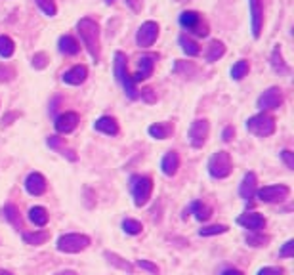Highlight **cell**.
Masks as SVG:
<instances>
[{
	"mask_svg": "<svg viewBox=\"0 0 294 275\" xmlns=\"http://www.w3.org/2000/svg\"><path fill=\"white\" fill-rule=\"evenodd\" d=\"M77 31L80 34V41L86 46L88 54L98 63L100 61V25L90 17H82L77 23Z\"/></svg>",
	"mask_w": 294,
	"mask_h": 275,
	"instance_id": "1",
	"label": "cell"
},
{
	"mask_svg": "<svg viewBox=\"0 0 294 275\" xmlns=\"http://www.w3.org/2000/svg\"><path fill=\"white\" fill-rule=\"evenodd\" d=\"M130 193L134 197V205L136 207L147 205V201L151 199V193H153V180L149 176L134 174L130 178Z\"/></svg>",
	"mask_w": 294,
	"mask_h": 275,
	"instance_id": "2",
	"label": "cell"
},
{
	"mask_svg": "<svg viewBox=\"0 0 294 275\" xmlns=\"http://www.w3.org/2000/svg\"><path fill=\"white\" fill-rule=\"evenodd\" d=\"M180 25L186 29L187 33H193L195 36H199V39H205L208 36V23L203 20V15L199 12H195V10H186V12H181L180 14Z\"/></svg>",
	"mask_w": 294,
	"mask_h": 275,
	"instance_id": "3",
	"label": "cell"
},
{
	"mask_svg": "<svg viewBox=\"0 0 294 275\" xmlns=\"http://www.w3.org/2000/svg\"><path fill=\"white\" fill-rule=\"evenodd\" d=\"M247 130L258 138H267L275 132V119L269 113H258L247 121Z\"/></svg>",
	"mask_w": 294,
	"mask_h": 275,
	"instance_id": "4",
	"label": "cell"
},
{
	"mask_svg": "<svg viewBox=\"0 0 294 275\" xmlns=\"http://www.w3.org/2000/svg\"><path fill=\"white\" fill-rule=\"evenodd\" d=\"M233 170V162L227 151H218L208 159V174L216 178V180H224L231 174Z\"/></svg>",
	"mask_w": 294,
	"mask_h": 275,
	"instance_id": "5",
	"label": "cell"
},
{
	"mask_svg": "<svg viewBox=\"0 0 294 275\" xmlns=\"http://www.w3.org/2000/svg\"><path fill=\"white\" fill-rule=\"evenodd\" d=\"M88 245H90V237L82 233H67L58 239V250L67 252V254H77L80 250L88 248Z\"/></svg>",
	"mask_w": 294,
	"mask_h": 275,
	"instance_id": "6",
	"label": "cell"
},
{
	"mask_svg": "<svg viewBox=\"0 0 294 275\" xmlns=\"http://www.w3.org/2000/svg\"><path fill=\"white\" fill-rule=\"evenodd\" d=\"M208 132H210V126H208V121L207 119H197V121L191 122V128H189V143L193 145V148H203L205 143H207V138H208Z\"/></svg>",
	"mask_w": 294,
	"mask_h": 275,
	"instance_id": "7",
	"label": "cell"
},
{
	"mask_svg": "<svg viewBox=\"0 0 294 275\" xmlns=\"http://www.w3.org/2000/svg\"><path fill=\"white\" fill-rule=\"evenodd\" d=\"M157 36H159V25L155 21H145L136 33V44L140 48H149L155 44Z\"/></svg>",
	"mask_w": 294,
	"mask_h": 275,
	"instance_id": "8",
	"label": "cell"
},
{
	"mask_svg": "<svg viewBox=\"0 0 294 275\" xmlns=\"http://www.w3.org/2000/svg\"><path fill=\"white\" fill-rule=\"evenodd\" d=\"M281 105H283V92H281V88L277 86L267 88L266 92L258 98V109H262L264 113H266V111L279 109Z\"/></svg>",
	"mask_w": 294,
	"mask_h": 275,
	"instance_id": "9",
	"label": "cell"
},
{
	"mask_svg": "<svg viewBox=\"0 0 294 275\" xmlns=\"http://www.w3.org/2000/svg\"><path fill=\"white\" fill-rule=\"evenodd\" d=\"M288 193H290V189L287 186H283V184H279V186H266V188L256 191V195H258V199L262 203H281L287 199Z\"/></svg>",
	"mask_w": 294,
	"mask_h": 275,
	"instance_id": "10",
	"label": "cell"
},
{
	"mask_svg": "<svg viewBox=\"0 0 294 275\" xmlns=\"http://www.w3.org/2000/svg\"><path fill=\"white\" fill-rule=\"evenodd\" d=\"M159 60V56L157 54H143L138 60V71L136 75H132V81L138 84L141 81H147L151 75H153V69H155V63Z\"/></svg>",
	"mask_w": 294,
	"mask_h": 275,
	"instance_id": "11",
	"label": "cell"
},
{
	"mask_svg": "<svg viewBox=\"0 0 294 275\" xmlns=\"http://www.w3.org/2000/svg\"><path fill=\"white\" fill-rule=\"evenodd\" d=\"M248 12H250L252 36L254 39H260L262 25H264V8H262V0H248Z\"/></svg>",
	"mask_w": 294,
	"mask_h": 275,
	"instance_id": "12",
	"label": "cell"
},
{
	"mask_svg": "<svg viewBox=\"0 0 294 275\" xmlns=\"http://www.w3.org/2000/svg\"><path fill=\"white\" fill-rule=\"evenodd\" d=\"M80 122V117L79 113H75V111H65V113H61L56 122H53V126H56V132H60V134H71L75 128L79 126Z\"/></svg>",
	"mask_w": 294,
	"mask_h": 275,
	"instance_id": "13",
	"label": "cell"
},
{
	"mask_svg": "<svg viewBox=\"0 0 294 275\" xmlns=\"http://www.w3.org/2000/svg\"><path fill=\"white\" fill-rule=\"evenodd\" d=\"M237 224L243 226L245 229H248L250 233H260L262 229L266 228V218L258 212H248V214H243L237 218Z\"/></svg>",
	"mask_w": 294,
	"mask_h": 275,
	"instance_id": "14",
	"label": "cell"
},
{
	"mask_svg": "<svg viewBox=\"0 0 294 275\" xmlns=\"http://www.w3.org/2000/svg\"><path fill=\"white\" fill-rule=\"evenodd\" d=\"M46 188H48V181L40 172H31V174L25 178L27 193L33 195V197H40L42 193H46Z\"/></svg>",
	"mask_w": 294,
	"mask_h": 275,
	"instance_id": "15",
	"label": "cell"
},
{
	"mask_svg": "<svg viewBox=\"0 0 294 275\" xmlns=\"http://www.w3.org/2000/svg\"><path fill=\"white\" fill-rule=\"evenodd\" d=\"M256 186H258V178H256V174H254V172H247V174L243 176V181H241V186H239L241 199L250 201L254 195H256Z\"/></svg>",
	"mask_w": 294,
	"mask_h": 275,
	"instance_id": "16",
	"label": "cell"
},
{
	"mask_svg": "<svg viewBox=\"0 0 294 275\" xmlns=\"http://www.w3.org/2000/svg\"><path fill=\"white\" fill-rule=\"evenodd\" d=\"M88 77V69L84 67V65H75V67H71L69 71H65L63 73V82L65 84H71V86H80L82 82L86 81Z\"/></svg>",
	"mask_w": 294,
	"mask_h": 275,
	"instance_id": "17",
	"label": "cell"
},
{
	"mask_svg": "<svg viewBox=\"0 0 294 275\" xmlns=\"http://www.w3.org/2000/svg\"><path fill=\"white\" fill-rule=\"evenodd\" d=\"M178 168H180V157H178V153H176V151H168V153L162 157V161H160L162 174L174 176L178 172Z\"/></svg>",
	"mask_w": 294,
	"mask_h": 275,
	"instance_id": "18",
	"label": "cell"
},
{
	"mask_svg": "<svg viewBox=\"0 0 294 275\" xmlns=\"http://www.w3.org/2000/svg\"><path fill=\"white\" fill-rule=\"evenodd\" d=\"M94 130H98V132L105 136H117L119 134V124H117L113 117H100L94 122Z\"/></svg>",
	"mask_w": 294,
	"mask_h": 275,
	"instance_id": "19",
	"label": "cell"
},
{
	"mask_svg": "<svg viewBox=\"0 0 294 275\" xmlns=\"http://www.w3.org/2000/svg\"><path fill=\"white\" fill-rule=\"evenodd\" d=\"M58 50L63 56H77L80 52V44L77 42L75 36L63 34V36H60V41H58Z\"/></svg>",
	"mask_w": 294,
	"mask_h": 275,
	"instance_id": "20",
	"label": "cell"
},
{
	"mask_svg": "<svg viewBox=\"0 0 294 275\" xmlns=\"http://www.w3.org/2000/svg\"><path fill=\"white\" fill-rule=\"evenodd\" d=\"M113 71H115V79H117V82H122L128 75H130V73H128V60H126V56L122 54V52H117V54H115Z\"/></svg>",
	"mask_w": 294,
	"mask_h": 275,
	"instance_id": "21",
	"label": "cell"
},
{
	"mask_svg": "<svg viewBox=\"0 0 294 275\" xmlns=\"http://www.w3.org/2000/svg\"><path fill=\"white\" fill-rule=\"evenodd\" d=\"M147 132L155 140H167L174 132V126L170 122H157V124H151V126L147 128Z\"/></svg>",
	"mask_w": 294,
	"mask_h": 275,
	"instance_id": "22",
	"label": "cell"
},
{
	"mask_svg": "<svg viewBox=\"0 0 294 275\" xmlns=\"http://www.w3.org/2000/svg\"><path fill=\"white\" fill-rule=\"evenodd\" d=\"M178 42H180L183 54L189 56V58H195V56L200 54V46L193 41V39H191V36H187V34H180Z\"/></svg>",
	"mask_w": 294,
	"mask_h": 275,
	"instance_id": "23",
	"label": "cell"
},
{
	"mask_svg": "<svg viewBox=\"0 0 294 275\" xmlns=\"http://www.w3.org/2000/svg\"><path fill=\"white\" fill-rule=\"evenodd\" d=\"M269 61H271V67H273L275 73H279V75H287L288 73V65L285 63V60H283V52H281L279 46L273 48Z\"/></svg>",
	"mask_w": 294,
	"mask_h": 275,
	"instance_id": "24",
	"label": "cell"
},
{
	"mask_svg": "<svg viewBox=\"0 0 294 275\" xmlns=\"http://www.w3.org/2000/svg\"><path fill=\"white\" fill-rule=\"evenodd\" d=\"M29 220L33 222L36 228H44L48 224V210L44 207H33L29 210Z\"/></svg>",
	"mask_w": 294,
	"mask_h": 275,
	"instance_id": "25",
	"label": "cell"
},
{
	"mask_svg": "<svg viewBox=\"0 0 294 275\" xmlns=\"http://www.w3.org/2000/svg\"><path fill=\"white\" fill-rule=\"evenodd\" d=\"M50 239V233L48 231H25L23 233V241L27 245H33V247H40Z\"/></svg>",
	"mask_w": 294,
	"mask_h": 275,
	"instance_id": "26",
	"label": "cell"
},
{
	"mask_svg": "<svg viewBox=\"0 0 294 275\" xmlns=\"http://www.w3.org/2000/svg\"><path fill=\"white\" fill-rule=\"evenodd\" d=\"M224 54H226V46H224V42H222V41H212L210 44H208L207 61H208V63H214V61L220 60Z\"/></svg>",
	"mask_w": 294,
	"mask_h": 275,
	"instance_id": "27",
	"label": "cell"
},
{
	"mask_svg": "<svg viewBox=\"0 0 294 275\" xmlns=\"http://www.w3.org/2000/svg\"><path fill=\"white\" fill-rule=\"evenodd\" d=\"M2 214H4V220L10 222L15 229H21V216H20V210L15 205H6L4 210H2Z\"/></svg>",
	"mask_w": 294,
	"mask_h": 275,
	"instance_id": "28",
	"label": "cell"
},
{
	"mask_svg": "<svg viewBox=\"0 0 294 275\" xmlns=\"http://www.w3.org/2000/svg\"><path fill=\"white\" fill-rule=\"evenodd\" d=\"M176 75H180V77H193L197 75V67H195L191 61H181V60H176L174 63V69H172Z\"/></svg>",
	"mask_w": 294,
	"mask_h": 275,
	"instance_id": "29",
	"label": "cell"
},
{
	"mask_svg": "<svg viewBox=\"0 0 294 275\" xmlns=\"http://www.w3.org/2000/svg\"><path fill=\"white\" fill-rule=\"evenodd\" d=\"M189 212L191 214H195V218L199 222H205L210 218V214H212V210H210V207H207V205H203L200 201H195L191 203V207H189Z\"/></svg>",
	"mask_w": 294,
	"mask_h": 275,
	"instance_id": "30",
	"label": "cell"
},
{
	"mask_svg": "<svg viewBox=\"0 0 294 275\" xmlns=\"http://www.w3.org/2000/svg\"><path fill=\"white\" fill-rule=\"evenodd\" d=\"M103 256H105L107 262H109L111 266H115V268L122 269V271H126V273H132V271H134L132 264H130V262H126V260H122L119 254H115V252H105Z\"/></svg>",
	"mask_w": 294,
	"mask_h": 275,
	"instance_id": "31",
	"label": "cell"
},
{
	"mask_svg": "<svg viewBox=\"0 0 294 275\" xmlns=\"http://www.w3.org/2000/svg\"><path fill=\"white\" fill-rule=\"evenodd\" d=\"M248 71H250V63H248L247 60H239L237 63H233V67H231V79H233V81H243L248 75Z\"/></svg>",
	"mask_w": 294,
	"mask_h": 275,
	"instance_id": "32",
	"label": "cell"
},
{
	"mask_svg": "<svg viewBox=\"0 0 294 275\" xmlns=\"http://www.w3.org/2000/svg\"><path fill=\"white\" fill-rule=\"evenodd\" d=\"M13 52H15V44H13L12 39L6 34H0V58L8 60L13 56Z\"/></svg>",
	"mask_w": 294,
	"mask_h": 275,
	"instance_id": "33",
	"label": "cell"
},
{
	"mask_svg": "<svg viewBox=\"0 0 294 275\" xmlns=\"http://www.w3.org/2000/svg\"><path fill=\"white\" fill-rule=\"evenodd\" d=\"M36 2V6L40 8V12L48 17H53V15L58 14V6H56V0H34Z\"/></svg>",
	"mask_w": 294,
	"mask_h": 275,
	"instance_id": "34",
	"label": "cell"
},
{
	"mask_svg": "<svg viewBox=\"0 0 294 275\" xmlns=\"http://www.w3.org/2000/svg\"><path fill=\"white\" fill-rule=\"evenodd\" d=\"M122 229H124V233H128V235H138V233H141L143 226H141V224H140L138 220L126 218V220L122 222Z\"/></svg>",
	"mask_w": 294,
	"mask_h": 275,
	"instance_id": "35",
	"label": "cell"
},
{
	"mask_svg": "<svg viewBox=\"0 0 294 275\" xmlns=\"http://www.w3.org/2000/svg\"><path fill=\"white\" fill-rule=\"evenodd\" d=\"M227 231V226H207V228H203V229H199V235L200 237H212V235H222V233H226Z\"/></svg>",
	"mask_w": 294,
	"mask_h": 275,
	"instance_id": "36",
	"label": "cell"
},
{
	"mask_svg": "<svg viewBox=\"0 0 294 275\" xmlns=\"http://www.w3.org/2000/svg\"><path fill=\"white\" fill-rule=\"evenodd\" d=\"M245 239H247V243L248 245H252V247H262V245H266V243L269 241L267 237H262V235H258V233H248Z\"/></svg>",
	"mask_w": 294,
	"mask_h": 275,
	"instance_id": "37",
	"label": "cell"
},
{
	"mask_svg": "<svg viewBox=\"0 0 294 275\" xmlns=\"http://www.w3.org/2000/svg\"><path fill=\"white\" fill-rule=\"evenodd\" d=\"M48 65V56L44 52H39V54L33 56V67L34 69H44Z\"/></svg>",
	"mask_w": 294,
	"mask_h": 275,
	"instance_id": "38",
	"label": "cell"
},
{
	"mask_svg": "<svg viewBox=\"0 0 294 275\" xmlns=\"http://www.w3.org/2000/svg\"><path fill=\"white\" fill-rule=\"evenodd\" d=\"M13 77H15V71L10 65H0V82L12 81Z\"/></svg>",
	"mask_w": 294,
	"mask_h": 275,
	"instance_id": "39",
	"label": "cell"
},
{
	"mask_svg": "<svg viewBox=\"0 0 294 275\" xmlns=\"http://www.w3.org/2000/svg\"><path fill=\"white\" fill-rule=\"evenodd\" d=\"M281 159L287 164L288 170H294V153L290 149H283V151H281Z\"/></svg>",
	"mask_w": 294,
	"mask_h": 275,
	"instance_id": "40",
	"label": "cell"
},
{
	"mask_svg": "<svg viewBox=\"0 0 294 275\" xmlns=\"http://www.w3.org/2000/svg\"><path fill=\"white\" fill-rule=\"evenodd\" d=\"M292 254H294V241L290 239V241H287L283 245V248L279 250V256L281 258H290Z\"/></svg>",
	"mask_w": 294,
	"mask_h": 275,
	"instance_id": "41",
	"label": "cell"
},
{
	"mask_svg": "<svg viewBox=\"0 0 294 275\" xmlns=\"http://www.w3.org/2000/svg\"><path fill=\"white\" fill-rule=\"evenodd\" d=\"M138 268L147 269L149 273H153V275H159V268H157L155 264H151V262H147V260H138Z\"/></svg>",
	"mask_w": 294,
	"mask_h": 275,
	"instance_id": "42",
	"label": "cell"
},
{
	"mask_svg": "<svg viewBox=\"0 0 294 275\" xmlns=\"http://www.w3.org/2000/svg\"><path fill=\"white\" fill-rule=\"evenodd\" d=\"M140 98L143 101H147V103H153V101H157V96H155L153 88H145V90H141Z\"/></svg>",
	"mask_w": 294,
	"mask_h": 275,
	"instance_id": "43",
	"label": "cell"
},
{
	"mask_svg": "<svg viewBox=\"0 0 294 275\" xmlns=\"http://www.w3.org/2000/svg\"><path fill=\"white\" fill-rule=\"evenodd\" d=\"M124 4H126L132 12H140L141 6H143V0H124Z\"/></svg>",
	"mask_w": 294,
	"mask_h": 275,
	"instance_id": "44",
	"label": "cell"
},
{
	"mask_svg": "<svg viewBox=\"0 0 294 275\" xmlns=\"http://www.w3.org/2000/svg\"><path fill=\"white\" fill-rule=\"evenodd\" d=\"M256 275H283V269H281V268H271V266H269V268H262Z\"/></svg>",
	"mask_w": 294,
	"mask_h": 275,
	"instance_id": "45",
	"label": "cell"
},
{
	"mask_svg": "<svg viewBox=\"0 0 294 275\" xmlns=\"http://www.w3.org/2000/svg\"><path fill=\"white\" fill-rule=\"evenodd\" d=\"M235 136V128L233 126H226L222 132V140L224 141H231V138Z\"/></svg>",
	"mask_w": 294,
	"mask_h": 275,
	"instance_id": "46",
	"label": "cell"
},
{
	"mask_svg": "<svg viewBox=\"0 0 294 275\" xmlns=\"http://www.w3.org/2000/svg\"><path fill=\"white\" fill-rule=\"evenodd\" d=\"M48 145L52 149H60L61 148V138H58V136H50L48 138Z\"/></svg>",
	"mask_w": 294,
	"mask_h": 275,
	"instance_id": "47",
	"label": "cell"
},
{
	"mask_svg": "<svg viewBox=\"0 0 294 275\" xmlns=\"http://www.w3.org/2000/svg\"><path fill=\"white\" fill-rule=\"evenodd\" d=\"M222 275H245V273H243V271H239V269L229 268V269H224V271H222Z\"/></svg>",
	"mask_w": 294,
	"mask_h": 275,
	"instance_id": "48",
	"label": "cell"
},
{
	"mask_svg": "<svg viewBox=\"0 0 294 275\" xmlns=\"http://www.w3.org/2000/svg\"><path fill=\"white\" fill-rule=\"evenodd\" d=\"M56 275H79V273L73 271V269H63V271H58Z\"/></svg>",
	"mask_w": 294,
	"mask_h": 275,
	"instance_id": "49",
	"label": "cell"
},
{
	"mask_svg": "<svg viewBox=\"0 0 294 275\" xmlns=\"http://www.w3.org/2000/svg\"><path fill=\"white\" fill-rule=\"evenodd\" d=\"M60 98H56V100H53V103L52 105H50V113H53V111H56V109H58V103H60Z\"/></svg>",
	"mask_w": 294,
	"mask_h": 275,
	"instance_id": "50",
	"label": "cell"
},
{
	"mask_svg": "<svg viewBox=\"0 0 294 275\" xmlns=\"http://www.w3.org/2000/svg\"><path fill=\"white\" fill-rule=\"evenodd\" d=\"M0 275H13L12 271H8V269H2L0 268Z\"/></svg>",
	"mask_w": 294,
	"mask_h": 275,
	"instance_id": "51",
	"label": "cell"
},
{
	"mask_svg": "<svg viewBox=\"0 0 294 275\" xmlns=\"http://www.w3.org/2000/svg\"><path fill=\"white\" fill-rule=\"evenodd\" d=\"M174 2H180L181 4V2H189V0H174Z\"/></svg>",
	"mask_w": 294,
	"mask_h": 275,
	"instance_id": "52",
	"label": "cell"
},
{
	"mask_svg": "<svg viewBox=\"0 0 294 275\" xmlns=\"http://www.w3.org/2000/svg\"><path fill=\"white\" fill-rule=\"evenodd\" d=\"M105 2H107V4H111V2H115V0H105Z\"/></svg>",
	"mask_w": 294,
	"mask_h": 275,
	"instance_id": "53",
	"label": "cell"
}]
</instances>
